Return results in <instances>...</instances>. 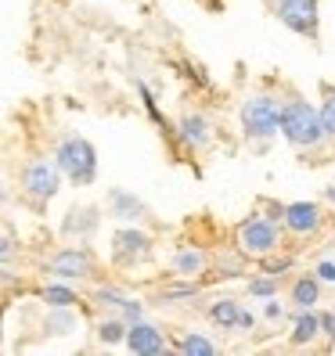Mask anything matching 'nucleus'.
<instances>
[{
    "label": "nucleus",
    "mask_w": 335,
    "mask_h": 356,
    "mask_svg": "<svg viewBox=\"0 0 335 356\" xmlns=\"http://www.w3.org/2000/svg\"><path fill=\"white\" fill-rule=\"evenodd\" d=\"M116 313H119V317L127 321V324H137V321H144V317H148V309H144V302H141V299H134V296H127V299H123V306H119Z\"/></svg>",
    "instance_id": "nucleus-29"
},
{
    "label": "nucleus",
    "mask_w": 335,
    "mask_h": 356,
    "mask_svg": "<svg viewBox=\"0 0 335 356\" xmlns=\"http://www.w3.org/2000/svg\"><path fill=\"white\" fill-rule=\"evenodd\" d=\"M209 266H217V277H224V281H235V277H245V266H249V259L238 252H220L217 259H209Z\"/></svg>",
    "instance_id": "nucleus-22"
},
{
    "label": "nucleus",
    "mask_w": 335,
    "mask_h": 356,
    "mask_svg": "<svg viewBox=\"0 0 335 356\" xmlns=\"http://www.w3.org/2000/svg\"><path fill=\"white\" fill-rule=\"evenodd\" d=\"M313 277H318L321 284H328V288H335V259H321L318 266L310 270Z\"/></svg>",
    "instance_id": "nucleus-31"
},
{
    "label": "nucleus",
    "mask_w": 335,
    "mask_h": 356,
    "mask_svg": "<svg viewBox=\"0 0 335 356\" xmlns=\"http://www.w3.org/2000/svg\"><path fill=\"white\" fill-rule=\"evenodd\" d=\"M51 162L58 165L61 180H69L72 187H91L98 180V148L79 134H61Z\"/></svg>",
    "instance_id": "nucleus-2"
},
{
    "label": "nucleus",
    "mask_w": 335,
    "mask_h": 356,
    "mask_svg": "<svg viewBox=\"0 0 335 356\" xmlns=\"http://www.w3.org/2000/svg\"><path fill=\"white\" fill-rule=\"evenodd\" d=\"M44 270L54 277V281H69V284H79V281H91L98 274V256L91 252L87 245H61L47 256Z\"/></svg>",
    "instance_id": "nucleus-5"
},
{
    "label": "nucleus",
    "mask_w": 335,
    "mask_h": 356,
    "mask_svg": "<svg viewBox=\"0 0 335 356\" xmlns=\"http://www.w3.org/2000/svg\"><path fill=\"white\" fill-rule=\"evenodd\" d=\"M260 266H263V274H270V277H285L288 274V270L292 266H296V259H292V256H278V252H270V256H263V259H256Z\"/></svg>",
    "instance_id": "nucleus-27"
},
{
    "label": "nucleus",
    "mask_w": 335,
    "mask_h": 356,
    "mask_svg": "<svg viewBox=\"0 0 335 356\" xmlns=\"http://www.w3.org/2000/svg\"><path fill=\"white\" fill-rule=\"evenodd\" d=\"M281 245H285V230L267 213H253L235 227V248L245 259H263L270 252H281Z\"/></svg>",
    "instance_id": "nucleus-3"
},
{
    "label": "nucleus",
    "mask_w": 335,
    "mask_h": 356,
    "mask_svg": "<svg viewBox=\"0 0 335 356\" xmlns=\"http://www.w3.org/2000/svg\"><path fill=\"white\" fill-rule=\"evenodd\" d=\"M173 134L187 152H205L209 144H213V119L202 115V112H184L173 122Z\"/></svg>",
    "instance_id": "nucleus-11"
},
{
    "label": "nucleus",
    "mask_w": 335,
    "mask_h": 356,
    "mask_svg": "<svg viewBox=\"0 0 335 356\" xmlns=\"http://www.w3.org/2000/svg\"><path fill=\"white\" fill-rule=\"evenodd\" d=\"M321 291H325V284L313 274H299L288 288V302H292V309H313L321 302Z\"/></svg>",
    "instance_id": "nucleus-17"
},
{
    "label": "nucleus",
    "mask_w": 335,
    "mask_h": 356,
    "mask_svg": "<svg viewBox=\"0 0 335 356\" xmlns=\"http://www.w3.org/2000/svg\"><path fill=\"white\" fill-rule=\"evenodd\" d=\"M15 256H18V241H15L11 234H0V266L11 263Z\"/></svg>",
    "instance_id": "nucleus-34"
},
{
    "label": "nucleus",
    "mask_w": 335,
    "mask_h": 356,
    "mask_svg": "<svg viewBox=\"0 0 335 356\" xmlns=\"http://www.w3.org/2000/svg\"><path fill=\"white\" fill-rule=\"evenodd\" d=\"M256 324H260V317H256V313L249 309V306H242V309H238V327H235V331L253 334V331H256Z\"/></svg>",
    "instance_id": "nucleus-33"
},
{
    "label": "nucleus",
    "mask_w": 335,
    "mask_h": 356,
    "mask_svg": "<svg viewBox=\"0 0 335 356\" xmlns=\"http://www.w3.org/2000/svg\"><path fill=\"white\" fill-rule=\"evenodd\" d=\"M79 327V313L76 306H47V317H44V334L51 339H65Z\"/></svg>",
    "instance_id": "nucleus-18"
},
{
    "label": "nucleus",
    "mask_w": 335,
    "mask_h": 356,
    "mask_svg": "<svg viewBox=\"0 0 335 356\" xmlns=\"http://www.w3.org/2000/svg\"><path fill=\"white\" fill-rule=\"evenodd\" d=\"M170 349L180 353V356H217L220 353V342H213L202 331H180L177 342H170Z\"/></svg>",
    "instance_id": "nucleus-19"
},
{
    "label": "nucleus",
    "mask_w": 335,
    "mask_h": 356,
    "mask_svg": "<svg viewBox=\"0 0 335 356\" xmlns=\"http://www.w3.org/2000/svg\"><path fill=\"white\" fill-rule=\"evenodd\" d=\"M123 339H127V321H123L119 313L98 321V342L101 346H123Z\"/></svg>",
    "instance_id": "nucleus-23"
},
{
    "label": "nucleus",
    "mask_w": 335,
    "mask_h": 356,
    "mask_svg": "<svg viewBox=\"0 0 335 356\" xmlns=\"http://www.w3.org/2000/svg\"><path fill=\"white\" fill-rule=\"evenodd\" d=\"M22 195L33 202V205H40L44 209L47 202H54L58 198V191H61V173H58V165L51 162V159H29L26 165H22Z\"/></svg>",
    "instance_id": "nucleus-7"
},
{
    "label": "nucleus",
    "mask_w": 335,
    "mask_h": 356,
    "mask_svg": "<svg viewBox=\"0 0 335 356\" xmlns=\"http://www.w3.org/2000/svg\"><path fill=\"white\" fill-rule=\"evenodd\" d=\"M36 296H40V302H44V306H76L79 302V291L69 281H54V277L40 288Z\"/></svg>",
    "instance_id": "nucleus-21"
},
{
    "label": "nucleus",
    "mask_w": 335,
    "mask_h": 356,
    "mask_svg": "<svg viewBox=\"0 0 335 356\" xmlns=\"http://www.w3.org/2000/svg\"><path fill=\"white\" fill-rule=\"evenodd\" d=\"M263 302V321H270V324H281L285 317H288V309H285V302H278V296H270V299H260Z\"/></svg>",
    "instance_id": "nucleus-30"
},
{
    "label": "nucleus",
    "mask_w": 335,
    "mask_h": 356,
    "mask_svg": "<svg viewBox=\"0 0 335 356\" xmlns=\"http://www.w3.org/2000/svg\"><path fill=\"white\" fill-rule=\"evenodd\" d=\"M318 321H321V339L335 346V309H318Z\"/></svg>",
    "instance_id": "nucleus-32"
},
{
    "label": "nucleus",
    "mask_w": 335,
    "mask_h": 356,
    "mask_svg": "<svg viewBox=\"0 0 335 356\" xmlns=\"http://www.w3.org/2000/svg\"><path fill=\"white\" fill-rule=\"evenodd\" d=\"M318 339H321L318 306H313V309H296V317H292V331H288V342L292 346H313Z\"/></svg>",
    "instance_id": "nucleus-16"
},
{
    "label": "nucleus",
    "mask_w": 335,
    "mask_h": 356,
    "mask_svg": "<svg viewBox=\"0 0 335 356\" xmlns=\"http://www.w3.org/2000/svg\"><path fill=\"white\" fill-rule=\"evenodd\" d=\"M91 299H94L98 306H104V309H119L123 299H127V291L116 288V284H98V288L91 291Z\"/></svg>",
    "instance_id": "nucleus-25"
},
{
    "label": "nucleus",
    "mask_w": 335,
    "mask_h": 356,
    "mask_svg": "<svg viewBox=\"0 0 335 356\" xmlns=\"http://www.w3.org/2000/svg\"><path fill=\"white\" fill-rule=\"evenodd\" d=\"M209 256L202 245H177L170 256V274L173 277H205L209 274Z\"/></svg>",
    "instance_id": "nucleus-14"
},
{
    "label": "nucleus",
    "mask_w": 335,
    "mask_h": 356,
    "mask_svg": "<svg viewBox=\"0 0 335 356\" xmlns=\"http://www.w3.org/2000/svg\"><path fill=\"white\" fill-rule=\"evenodd\" d=\"M155 256V238L137 223H123L112 234V263L116 266H141Z\"/></svg>",
    "instance_id": "nucleus-8"
},
{
    "label": "nucleus",
    "mask_w": 335,
    "mask_h": 356,
    "mask_svg": "<svg viewBox=\"0 0 335 356\" xmlns=\"http://www.w3.org/2000/svg\"><path fill=\"white\" fill-rule=\"evenodd\" d=\"M278 277H270V274H260V277H249L245 281V291L253 299H270V296H278Z\"/></svg>",
    "instance_id": "nucleus-26"
},
{
    "label": "nucleus",
    "mask_w": 335,
    "mask_h": 356,
    "mask_svg": "<svg viewBox=\"0 0 335 356\" xmlns=\"http://www.w3.org/2000/svg\"><path fill=\"white\" fill-rule=\"evenodd\" d=\"M101 213H109L119 223H144V220H148V205H144L134 191H127V187H112V191L104 195V209H101Z\"/></svg>",
    "instance_id": "nucleus-12"
},
{
    "label": "nucleus",
    "mask_w": 335,
    "mask_h": 356,
    "mask_svg": "<svg viewBox=\"0 0 335 356\" xmlns=\"http://www.w3.org/2000/svg\"><path fill=\"white\" fill-rule=\"evenodd\" d=\"M260 205H263V209H267V216H270V220H278V223H281V209H285V205H281V202H267V198H263V202H260Z\"/></svg>",
    "instance_id": "nucleus-35"
},
{
    "label": "nucleus",
    "mask_w": 335,
    "mask_h": 356,
    "mask_svg": "<svg viewBox=\"0 0 335 356\" xmlns=\"http://www.w3.org/2000/svg\"><path fill=\"white\" fill-rule=\"evenodd\" d=\"M325 227V209L321 202H288L281 209V230H288L292 238H318V230Z\"/></svg>",
    "instance_id": "nucleus-9"
},
{
    "label": "nucleus",
    "mask_w": 335,
    "mask_h": 356,
    "mask_svg": "<svg viewBox=\"0 0 335 356\" xmlns=\"http://www.w3.org/2000/svg\"><path fill=\"white\" fill-rule=\"evenodd\" d=\"M123 346H127L130 353H137V356H162V353H170V339H166V331L159 324H152L148 317L137 321V324H127V339H123Z\"/></svg>",
    "instance_id": "nucleus-10"
},
{
    "label": "nucleus",
    "mask_w": 335,
    "mask_h": 356,
    "mask_svg": "<svg viewBox=\"0 0 335 356\" xmlns=\"http://www.w3.org/2000/svg\"><path fill=\"white\" fill-rule=\"evenodd\" d=\"M270 11L288 33L310 40V44L321 40V0H274Z\"/></svg>",
    "instance_id": "nucleus-6"
},
{
    "label": "nucleus",
    "mask_w": 335,
    "mask_h": 356,
    "mask_svg": "<svg viewBox=\"0 0 335 356\" xmlns=\"http://www.w3.org/2000/svg\"><path fill=\"white\" fill-rule=\"evenodd\" d=\"M238 309H242L238 299L220 296V299H213V302L205 306V317H209V324L220 327V331H235L238 327Z\"/></svg>",
    "instance_id": "nucleus-20"
},
{
    "label": "nucleus",
    "mask_w": 335,
    "mask_h": 356,
    "mask_svg": "<svg viewBox=\"0 0 335 356\" xmlns=\"http://www.w3.org/2000/svg\"><path fill=\"white\" fill-rule=\"evenodd\" d=\"M137 94H141V101H144V112L155 119V127L170 130V127H166V119H162V112H159V104H155V94L148 90V83H144V79H137Z\"/></svg>",
    "instance_id": "nucleus-28"
},
{
    "label": "nucleus",
    "mask_w": 335,
    "mask_h": 356,
    "mask_svg": "<svg viewBox=\"0 0 335 356\" xmlns=\"http://www.w3.org/2000/svg\"><path fill=\"white\" fill-rule=\"evenodd\" d=\"M318 119H321L325 137L335 144V90H332V87L325 90V97H321V104H318Z\"/></svg>",
    "instance_id": "nucleus-24"
},
{
    "label": "nucleus",
    "mask_w": 335,
    "mask_h": 356,
    "mask_svg": "<svg viewBox=\"0 0 335 356\" xmlns=\"http://www.w3.org/2000/svg\"><path fill=\"white\" fill-rule=\"evenodd\" d=\"M278 134L285 137L288 148H296V152H321L328 144V137L321 130V119H318V104L306 101V97H285L281 101Z\"/></svg>",
    "instance_id": "nucleus-1"
},
{
    "label": "nucleus",
    "mask_w": 335,
    "mask_h": 356,
    "mask_svg": "<svg viewBox=\"0 0 335 356\" xmlns=\"http://www.w3.org/2000/svg\"><path fill=\"white\" fill-rule=\"evenodd\" d=\"M321 195H325V202L335 209V180H328V184H325V191H321Z\"/></svg>",
    "instance_id": "nucleus-36"
},
{
    "label": "nucleus",
    "mask_w": 335,
    "mask_h": 356,
    "mask_svg": "<svg viewBox=\"0 0 335 356\" xmlns=\"http://www.w3.org/2000/svg\"><path fill=\"white\" fill-rule=\"evenodd\" d=\"M101 227V209L98 205H72L61 220V234L72 241H91Z\"/></svg>",
    "instance_id": "nucleus-13"
},
{
    "label": "nucleus",
    "mask_w": 335,
    "mask_h": 356,
    "mask_svg": "<svg viewBox=\"0 0 335 356\" xmlns=\"http://www.w3.org/2000/svg\"><path fill=\"white\" fill-rule=\"evenodd\" d=\"M202 277H173L170 284H162L155 291V306H184V302H195L202 299Z\"/></svg>",
    "instance_id": "nucleus-15"
},
{
    "label": "nucleus",
    "mask_w": 335,
    "mask_h": 356,
    "mask_svg": "<svg viewBox=\"0 0 335 356\" xmlns=\"http://www.w3.org/2000/svg\"><path fill=\"white\" fill-rule=\"evenodd\" d=\"M278 119H281V97L278 94H249L238 108V127L245 140H270L278 137Z\"/></svg>",
    "instance_id": "nucleus-4"
}]
</instances>
